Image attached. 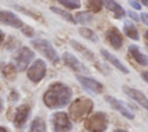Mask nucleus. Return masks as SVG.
I'll return each mask as SVG.
<instances>
[{
    "label": "nucleus",
    "mask_w": 148,
    "mask_h": 132,
    "mask_svg": "<svg viewBox=\"0 0 148 132\" xmlns=\"http://www.w3.org/2000/svg\"><path fill=\"white\" fill-rule=\"evenodd\" d=\"M127 14H128V15H130V17H131L132 20H134L135 22H138V21L140 20V19H139V16H138V14H136V13H134V12H132V10H130Z\"/></svg>",
    "instance_id": "nucleus-28"
},
{
    "label": "nucleus",
    "mask_w": 148,
    "mask_h": 132,
    "mask_svg": "<svg viewBox=\"0 0 148 132\" xmlns=\"http://www.w3.org/2000/svg\"><path fill=\"white\" fill-rule=\"evenodd\" d=\"M53 13H56V14H58L60 17H62V19H65L66 21H68V22H71V23H76V21H75V19L69 14V13H67V12H65V10H62V9H60V8H57V7H51L50 8Z\"/></svg>",
    "instance_id": "nucleus-23"
},
{
    "label": "nucleus",
    "mask_w": 148,
    "mask_h": 132,
    "mask_svg": "<svg viewBox=\"0 0 148 132\" xmlns=\"http://www.w3.org/2000/svg\"><path fill=\"white\" fill-rule=\"evenodd\" d=\"M2 73H3V75H5L7 79L13 80V79H15V76H16V68H15V66H14L13 64H8V65L2 69Z\"/></svg>",
    "instance_id": "nucleus-24"
},
{
    "label": "nucleus",
    "mask_w": 148,
    "mask_h": 132,
    "mask_svg": "<svg viewBox=\"0 0 148 132\" xmlns=\"http://www.w3.org/2000/svg\"><path fill=\"white\" fill-rule=\"evenodd\" d=\"M142 5L143 6H148V0H142Z\"/></svg>",
    "instance_id": "nucleus-34"
},
{
    "label": "nucleus",
    "mask_w": 148,
    "mask_h": 132,
    "mask_svg": "<svg viewBox=\"0 0 148 132\" xmlns=\"http://www.w3.org/2000/svg\"><path fill=\"white\" fill-rule=\"evenodd\" d=\"M76 79L87 90H89L94 94H101L103 91V85L95 79L88 78L86 75H76Z\"/></svg>",
    "instance_id": "nucleus-9"
},
{
    "label": "nucleus",
    "mask_w": 148,
    "mask_h": 132,
    "mask_svg": "<svg viewBox=\"0 0 148 132\" xmlns=\"http://www.w3.org/2000/svg\"><path fill=\"white\" fill-rule=\"evenodd\" d=\"M108 117L103 112H95L87 117L84 127L90 132H104L108 129Z\"/></svg>",
    "instance_id": "nucleus-3"
},
{
    "label": "nucleus",
    "mask_w": 148,
    "mask_h": 132,
    "mask_svg": "<svg viewBox=\"0 0 148 132\" xmlns=\"http://www.w3.org/2000/svg\"><path fill=\"white\" fill-rule=\"evenodd\" d=\"M22 32H23L25 36H28V37H32V36L35 35L34 30H32L30 27H25V25L22 28Z\"/></svg>",
    "instance_id": "nucleus-27"
},
{
    "label": "nucleus",
    "mask_w": 148,
    "mask_h": 132,
    "mask_svg": "<svg viewBox=\"0 0 148 132\" xmlns=\"http://www.w3.org/2000/svg\"><path fill=\"white\" fill-rule=\"evenodd\" d=\"M35 57V53L27 46H22L20 47L13 56V59L15 61V65H16V68L18 71H24L28 65L31 63V60L34 59Z\"/></svg>",
    "instance_id": "nucleus-5"
},
{
    "label": "nucleus",
    "mask_w": 148,
    "mask_h": 132,
    "mask_svg": "<svg viewBox=\"0 0 148 132\" xmlns=\"http://www.w3.org/2000/svg\"><path fill=\"white\" fill-rule=\"evenodd\" d=\"M113 132H127V131H125V130H116Z\"/></svg>",
    "instance_id": "nucleus-37"
},
{
    "label": "nucleus",
    "mask_w": 148,
    "mask_h": 132,
    "mask_svg": "<svg viewBox=\"0 0 148 132\" xmlns=\"http://www.w3.org/2000/svg\"><path fill=\"white\" fill-rule=\"evenodd\" d=\"M141 78L148 83V71H143V72L141 73Z\"/></svg>",
    "instance_id": "nucleus-31"
},
{
    "label": "nucleus",
    "mask_w": 148,
    "mask_h": 132,
    "mask_svg": "<svg viewBox=\"0 0 148 132\" xmlns=\"http://www.w3.org/2000/svg\"><path fill=\"white\" fill-rule=\"evenodd\" d=\"M71 45H72L74 49H76L79 52H81L83 56H86L87 58H89V59H91V60H95V57H94L92 52L89 51L87 47L82 46L81 44H79V42H76V41H71ZM95 61H96V60H95Z\"/></svg>",
    "instance_id": "nucleus-21"
},
{
    "label": "nucleus",
    "mask_w": 148,
    "mask_h": 132,
    "mask_svg": "<svg viewBox=\"0 0 148 132\" xmlns=\"http://www.w3.org/2000/svg\"><path fill=\"white\" fill-rule=\"evenodd\" d=\"M92 107H94V103L91 100L86 97H79L71 104L69 115L72 119H74L75 122H79L90 113V111L92 110Z\"/></svg>",
    "instance_id": "nucleus-2"
},
{
    "label": "nucleus",
    "mask_w": 148,
    "mask_h": 132,
    "mask_svg": "<svg viewBox=\"0 0 148 132\" xmlns=\"http://www.w3.org/2000/svg\"><path fill=\"white\" fill-rule=\"evenodd\" d=\"M75 21L81 23V24H88V23H90L92 21V14L87 13V12L77 13L75 15Z\"/></svg>",
    "instance_id": "nucleus-22"
},
{
    "label": "nucleus",
    "mask_w": 148,
    "mask_h": 132,
    "mask_svg": "<svg viewBox=\"0 0 148 132\" xmlns=\"http://www.w3.org/2000/svg\"><path fill=\"white\" fill-rule=\"evenodd\" d=\"M105 101L111 105V108L119 111L124 117H126L128 119H134V113L131 111V109L127 107V104L125 102H121L112 96H105Z\"/></svg>",
    "instance_id": "nucleus-8"
},
{
    "label": "nucleus",
    "mask_w": 148,
    "mask_h": 132,
    "mask_svg": "<svg viewBox=\"0 0 148 132\" xmlns=\"http://www.w3.org/2000/svg\"><path fill=\"white\" fill-rule=\"evenodd\" d=\"M2 109H3V103H2V100L0 98V112L2 111Z\"/></svg>",
    "instance_id": "nucleus-33"
},
{
    "label": "nucleus",
    "mask_w": 148,
    "mask_h": 132,
    "mask_svg": "<svg viewBox=\"0 0 148 132\" xmlns=\"http://www.w3.org/2000/svg\"><path fill=\"white\" fill-rule=\"evenodd\" d=\"M79 32H80V35L82 37H84V38H87V39H89L91 42H95V43L98 42V36L95 34L94 30H91L89 28H84V27L83 28H80L79 29Z\"/></svg>",
    "instance_id": "nucleus-20"
},
{
    "label": "nucleus",
    "mask_w": 148,
    "mask_h": 132,
    "mask_svg": "<svg viewBox=\"0 0 148 132\" xmlns=\"http://www.w3.org/2000/svg\"><path fill=\"white\" fill-rule=\"evenodd\" d=\"M62 58H64L65 64H66L68 67H71L73 71H75V72H81V73H89V69L86 67V65H83L76 57H74V56L71 54L69 52H65L64 56H62Z\"/></svg>",
    "instance_id": "nucleus-12"
},
{
    "label": "nucleus",
    "mask_w": 148,
    "mask_h": 132,
    "mask_svg": "<svg viewBox=\"0 0 148 132\" xmlns=\"http://www.w3.org/2000/svg\"><path fill=\"white\" fill-rule=\"evenodd\" d=\"M123 90H124V93H125L128 97H131V98L134 100L136 103H139L141 107H143L145 109L148 110V97H147L143 93H141V91L138 90V89L131 88V87H128V86H124V87H123Z\"/></svg>",
    "instance_id": "nucleus-11"
},
{
    "label": "nucleus",
    "mask_w": 148,
    "mask_h": 132,
    "mask_svg": "<svg viewBox=\"0 0 148 132\" xmlns=\"http://www.w3.org/2000/svg\"><path fill=\"white\" fill-rule=\"evenodd\" d=\"M87 5H88L89 9H91L94 13H96V12H99L102 9L103 2L102 1H87Z\"/></svg>",
    "instance_id": "nucleus-26"
},
{
    "label": "nucleus",
    "mask_w": 148,
    "mask_h": 132,
    "mask_svg": "<svg viewBox=\"0 0 148 132\" xmlns=\"http://www.w3.org/2000/svg\"><path fill=\"white\" fill-rule=\"evenodd\" d=\"M124 32L127 37H130L131 39H134V41H139L140 36H139V32H138V29L135 28V25L130 22V21H125L124 23Z\"/></svg>",
    "instance_id": "nucleus-18"
},
{
    "label": "nucleus",
    "mask_w": 148,
    "mask_h": 132,
    "mask_svg": "<svg viewBox=\"0 0 148 132\" xmlns=\"http://www.w3.org/2000/svg\"><path fill=\"white\" fill-rule=\"evenodd\" d=\"M101 54L111 64V65H113L117 69H119L120 72H123V73H125V74H127L130 71H128V68L125 66V65H123V63L117 58V57H114L113 54H111L110 52H108L106 50H101Z\"/></svg>",
    "instance_id": "nucleus-15"
},
{
    "label": "nucleus",
    "mask_w": 148,
    "mask_h": 132,
    "mask_svg": "<svg viewBox=\"0 0 148 132\" xmlns=\"http://www.w3.org/2000/svg\"><path fill=\"white\" fill-rule=\"evenodd\" d=\"M128 52H130V54L134 58V60H135L139 65L148 66V57H147L143 52H141V50H140L139 46H136V45H130Z\"/></svg>",
    "instance_id": "nucleus-16"
},
{
    "label": "nucleus",
    "mask_w": 148,
    "mask_h": 132,
    "mask_svg": "<svg viewBox=\"0 0 148 132\" xmlns=\"http://www.w3.org/2000/svg\"><path fill=\"white\" fill-rule=\"evenodd\" d=\"M29 132H47L45 122L40 117H36L30 124Z\"/></svg>",
    "instance_id": "nucleus-19"
},
{
    "label": "nucleus",
    "mask_w": 148,
    "mask_h": 132,
    "mask_svg": "<svg viewBox=\"0 0 148 132\" xmlns=\"http://www.w3.org/2000/svg\"><path fill=\"white\" fill-rule=\"evenodd\" d=\"M145 38H146V41L148 42V30L146 31V34H145Z\"/></svg>",
    "instance_id": "nucleus-36"
},
{
    "label": "nucleus",
    "mask_w": 148,
    "mask_h": 132,
    "mask_svg": "<svg viewBox=\"0 0 148 132\" xmlns=\"http://www.w3.org/2000/svg\"><path fill=\"white\" fill-rule=\"evenodd\" d=\"M103 5H105V7L113 13L116 19H121L123 16H125V9L119 3L114 1H104Z\"/></svg>",
    "instance_id": "nucleus-17"
},
{
    "label": "nucleus",
    "mask_w": 148,
    "mask_h": 132,
    "mask_svg": "<svg viewBox=\"0 0 148 132\" xmlns=\"http://www.w3.org/2000/svg\"><path fill=\"white\" fill-rule=\"evenodd\" d=\"M30 113V108L29 105L22 104L16 109L15 116H14V125L16 127H23V125L27 123L28 117Z\"/></svg>",
    "instance_id": "nucleus-14"
},
{
    "label": "nucleus",
    "mask_w": 148,
    "mask_h": 132,
    "mask_svg": "<svg viewBox=\"0 0 148 132\" xmlns=\"http://www.w3.org/2000/svg\"><path fill=\"white\" fill-rule=\"evenodd\" d=\"M141 20H142L143 24L148 25V13H141Z\"/></svg>",
    "instance_id": "nucleus-30"
},
{
    "label": "nucleus",
    "mask_w": 148,
    "mask_h": 132,
    "mask_svg": "<svg viewBox=\"0 0 148 132\" xmlns=\"http://www.w3.org/2000/svg\"><path fill=\"white\" fill-rule=\"evenodd\" d=\"M0 132H7V130L3 126H0Z\"/></svg>",
    "instance_id": "nucleus-35"
},
{
    "label": "nucleus",
    "mask_w": 148,
    "mask_h": 132,
    "mask_svg": "<svg viewBox=\"0 0 148 132\" xmlns=\"http://www.w3.org/2000/svg\"><path fill=\"white\" fill-rule=\"evenodd\" d=\"M3 38H5V35H3V32L0 30V45H1V43H2V41H3Z\"/></svg>",
    "instance_id": "nucleus-32"
},
{
    "label": "nucleus",
    "mask_w": 148,
    "mask_h": 132,
    "mask_svg": "<svg viewBox=\"0 0 148 132\" xmlns=\"http://www.w3.org/2000/svg\"><path fill=\"white\" fill-rule=\"evenodd\" d=\"M59 3H61L65 7L71 8V9H76V8H80V6H81L80 1H73V0H71V1L69 0H60Z\"/></svg>",
    "instance_id": "nucleus-25"
},
{
    "label": "nucleus",
    "mask_w": 148,
    "mask_h": 132,
    "mask_svg": "<svg viewBox=\"0 0 148 132\" xmlns=\"http://www.w3.org/2000/svg\"><path fill=\"white\" fill-rule=\"evenodd\" d=\"M128 3L133 7V8H135V9H141V6H140V3L138 2V1H133V0H131V1H128Z\"/></svg>",
    "instance_id": "nucleus-29"
},
{
    "label": "nucleus",
    "mask_w": 148,
    "mask_h": 132,
    "mask_svg": "<svg viewBox=\"0 0 148 132\" xmlns=\"http://www.w3.org/2000/svg\"><path fill=\"white\" fill-rule=\"evenodd\" d=\"M43 100L45 105L50 109L62 108L71 102L72 89L62 82H54L50 85V87L44 94Z\"/></svg>",
    "instance_id": "nucleus-1"
},
{
    "label": "nucleus",
    "mask_w": 148,
    "mask_h": 132,
    "mask_svg": "<svg viewBox=\"0 0 148 132\" xmlns=\"http://www.w3.org/2000/svg\"><path fill=\"white\" fill-rule=\"evenodd\" d=\"M0 23L10 25L13 28H20L22 29L24 27V23L12 12L8 10H0Z\"/></svg>",
    "instance_id": "nucleus-10"
},
{
    "label": "nucleus",
    "mask_w": 148,
    "mask_h": 132,
    "mask_svg": "<svg viewBox=\"0 0 148 132\" xmlns=\"http://www.w3.org/2000/svg\"><path fill=\"white\" fill-rule=\"evenodd\" d=\"M105 37L108 39V42L110 43V45L113 47V49H120L121 45H123V36L120 34V31L112 27L110 29H108V31L105 32Z\"/></svg>",
    "instance_id": "nucleus-13"
},
{
    "label": "nucleus",
    "mask_w": 148,
    "mask_h": 132,
    "mask_svg": "<svg viewBox=\"0 0 148 132\" xmlns=\"http://www.w3.org/2000/svg\"><path fill=\"white\" fill-rule=\"evenodd\" d=\"M52 129L54 132H68L72 129L69 117L65 112H57L51 118Z\"/></svg>",
    "instance_id": "nucleus-6"
},
{
    "label": "nucleus",
    "mask_w": 148,
    "mask_h": 132,
    "mask_svg": "<svg viewBox=\"0 0 148 132\" xmlns=\"http://www.w3.org/2000/svg\"><path fill=\"white\" fill-rule=\"evenodd\" d=\"M46 74V64L42 59H37L28 69V78L32 82H39Z\"/></svg>",
    "instance_id": "nucleus-7"
},
{
    "label": "nucleus",
    "mask_w": 148,
    "mask_h": 132,
    "mask_svg": "<svg viewBox=\"0 0 148 132\" xmlns=\"http://www.w3.org/2000/svg\"><path fill=\"white\" fill-rule=\"evenodd\" d=\"M31 45L39 51L43 56H45L50 61H52L53 64H57L59 61V56L58 52L56 51V49L52 46V44L46 41V39H34L31 41Z\"/></svg>",
    "instance_id": "nucleus-4"
}]
</instances>
